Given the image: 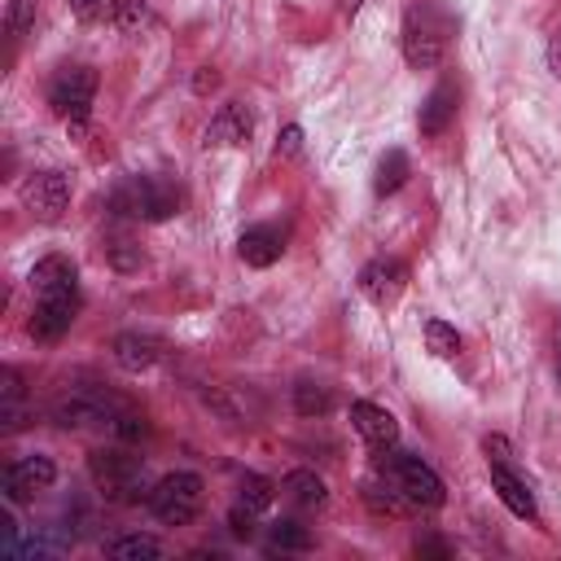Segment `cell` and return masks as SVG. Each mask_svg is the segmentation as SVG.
<instances>
[{"instance_id":"1","label":"cell","mask_w":561,"mask_h":561,"mask_svg":"<svg viewBox=\"0 0 561 561\" xmlns=\"http://www.w3.org/2000/svg\"><path fill=\"white\" fill-rule=\"evenodd\" d=\"M31 294H35V307H31V337L35 342H57L70 324H75V311H79V272L66 254H48L31 267Z\"/></svg>"},{"instance_id":"2","label":"cell","mask_w":561,"mask_h":561,"mask_svg":"<svg viewBox=\"0 0 561 561\" xmlns=\"http://www.w3.org/2000/svg\"><path fill=\"white\" fill-rule=\"evenodd\" d=\"M456 31H460V18L447 0H412L403 13V31H399L403 61L412 70H434L447 57Z\"/></svg>"},{"instance_id":"3","label":"cell","mask_w":561,"mask_h":561,"mask_svg":"<svg viewBox=\"0 0 561 561\" xmlns=\"http://www.w3.org/2000/svg\"><path fill=\"white\" fill-rule=\"evenodd\" d=\"M114 219H140V224H162L180 215V188L162 175H123L110 197H105Z\"/></svg>"},{"instance_id":"4","label":"cell","mask_w":561,"mask_h":561,"mask_svg":"<svg viewBox=\"0 0 561 561\" xmlns=\"http://www.w3.org/2000/svg\"><path fill=\"white\" fill-rule=\"evenodd\" d=\"M88 473L96 482V491L114 504H136V500H149V473H145V460L131 456L123 447V438L114 447H96L88 456Z\"/></svg>"},{"instance_id":"5","label":"cell","mask_w":561,"mask_h":561,"mask_svg":"<svg viewBox=\"0 0 561 561\" xmlns=\"http://www.w3.org/2000/svg\"><path fill=\"white\" fill-rule=\"evenodd\" d=\"M377 460V469L399 486V495L408 500V504H416V508H438L443 500H447V491H443V478L421 460V456H412V451H399V447H390V451H377L373 456Z\"/></svg>"},{"instance_id":"6","label":"cell","mask_w":561,"mask_h":561,"mask_svg":"<svg viewBox=\"0 0 561 561\" xmlns=\"http://www.w3.org/2000/svg\"><path fill=\"white\" fill-rule=\"evenodd\" d=\"M202 500H206V482L193 469H175L149 486L145 504L162 526H188L202 513Z\"/></svg>"},{"instance_id":"7","label":"cell","mask_w":561,"mask_h":561,"mask_svg":"<svg viewBox=\"0 0 561 561\" xmlns=\"http://www.w3.org/2000/svg\"><path fill=\"white\" fill-rule=\"evenodd\" d=\"M92 96H96V70L92 66H61L48 79V110L66 123V127H83L92 114Z\"/></svg>"},{"instance_id":"8","label":"cell","mask_w":561,"mask_h":561,"mask_svg":"<svg viewBox=\"0 0 561 561\" xmlns=\"http://www.w3.org/2000/svg\"><path fill=\"white\" fill-rule=\"evenodd\" d=\"M22 206L39 224H57L66 215V206H70V180H66V171H53V167L48 171H31L22 180Z\"/></svg>"},{"instance_id":"9","label":"cell","mask_w":561,"mask_h":561,"mask_svg":"<svg viewBox=\"0 0 561 561\" xmlns=\"http://www.w3.org/2000/svg\"><path fill=\"white\" fill-rule=\"evenodd\" d=\"M57 482V465L48 460V456H18V460H9L4 469H0V486H4V500L9 504H26V500H35L39 491H48Z\"/></svg>"},{"instance_id":"10","label":"cell","mask_w":561,"mask_h":561,"mask_svg":"<svg viewBox=\"0 0 561 561\" xmlns=\"http://www.w3.org/2000/svg\"><path fill=\"white\" fill-rule=\"evenodd\" d=\"M403 289H408V263H403V259L381 254V259H368V263L359 267V294H364L373 307L390 311V307L403 298Z\"/></svg>"},{"instance_id":"11","label":"cell","mask_w":561,"mask_h":561,"mask_svg":"<svg viewBox=\"0 0 561 561\" xmlns=\"http://www.w3.org/2000/svg\"><path fill=\"white\" fill-rule=\"evenodd\" d=\"M110 351H114V364L127 368V373H149V368H158L167 359V342L158 333H140V329L118 333L110 342Z\"/></svg>"},{"instance_id":"12","label":"cell","mask_w":561,"mask_h":561,"mask_svg":"<svg viewBox=\"0 0 561 561\" xmlns=\"http://www.w3.org/2000/svg\"><path fill=\"white\" fill-rule=\"evenodd\" d=\"M351 425H355V434L368 443L373 456H377V451H390V447L399 443V421H394L381 403L355 399V403H351Z\"/></svg>"},{"instance_id":"13","label":"cell","mask_w":561,"mask_h":561,"mask_svg":"<svg viewBox=\"0 0 561 561\" xmlns=\"http://www.w3.org/2000/svg\"><path fill=\"white\" fill-rule=\"evenodd\" d=\"M486 465H491V486H495V495L504 500V508H508L513 517H522V522H539V504H535L526 478L513 469V460H486Z\"/></svg>"},{"instance_id":"14","label":"cell","mask_w":561,"mask_h":561,"mask_svg":"<svg viewBox=\"0 0 561 561\" xmlns=\"http://www.w3.org/2000/svg\"><path fill=\"white\" fill-rule=\"evenodd\" d=\"M285 254V228L280 224H250L237 237V259L245 267H272Z\"/></svg>"},{"instance_id":"15","label":"cell","mask_w":561,"mask_h":561,"mask_svg":"<svg viewBox=\"0 0 561 561\" xmlns=\"http://www.w3.org/2000/svg\"><path fill=\"white\" fill-rule=\"evenodd\" d=\"M456 105H460V88H456V79H438V83L430 88V96L421 101V114H416L421 136H443L447 123L456 118Z\"/></svg>"},{"instance_id":"16","label":"cell","mask_w":561,"mask_h":561,"mask_svg":"<svg viewBox=\"0 0 561 561\" xmlns=\"http://www.w3.org/2000/svg\"><path fill=\"white\" fill-rule=\"evenodd\" d=\"M250 136H254V114H250V105H241V101L219 105V114L206 123V145H228V149H237V145H250Z\"/></svg>"},{"instance_id":"17","label":"cell","mask_w":561,"mask_h":561,"mask_svg":"<svg viewBox=\"0 0 561 561\" xmlns=\"http://www.w3.org/2000/svg\"><path fill=\"white\" fill-rule=\"evenodd\" d=\"M280 495H285L294 508H302V513H316V508L329 504V486H324V478L311 473V469L285 473V478H280Z\"/></svg>"},{"instance_id":"18","label":"cell","mask_w":561,"mask_h":561,"mask_svg":"<svg viewBox=\"0 0 561 561\" xmlns=\"http://www.w3.org/2000/svg\"><path fill=\"white\" fill-rule=\"evenodd\" d=\"M101 254H105V263H110L114 272H140V267H145V250L136 245V237H131L127 224H118V228L105 232Z\"/></svg>"},{"instance_id":"19","label":"cell","mask_w":561,"mask_h":561,"mask_svg":"<svg viewBox=\"0 0 561 561\" xmlns=\"http://www.w3.org/2000/svg\"><path fill=\"white\" fill-rule=\"evenodd\" d=\"M0 425L4 430L26 425V386L18 368H0Z\"/></svg>"},{"instance_id":"20","label":"cell","mask_w":561,"mask_h":561,"mask_svg":"<svg viewBox=\"0 0 561 561\" xmlns=\"http://www.w3.org/2000/svg\"><path fill=\"white\" fill-rule=\"evenodd\" d=\"M408 175H412L408 153H403V149H386V153L377 158V171H373V193H377V197H394V193L408 184Z\"/></svg>"},{"instance_id":"21","label":"cell","mask_w":561,"mask_h":561,"mask_svg":"<svg viewBox=\"0 0 561 561\" xmlns=\"http://www.w3.org/2000/svg\"><path fill=\"white\" fill-rule=\"evenodd\" d=\"M307 548H311V530H307L302 522H294V517L272 522V530H267V552H307Z\"/></svg>"},{"instance_id":"22","label":"cell","mask_w":561,"mask_h":561,"mask_svg":"<svg viewBox=\"0 0 561 561\" xmlns=\"http://www.w3.org/2000/svg\"><path fill=\"white\" fill-rule=\"evenodd\" d=\"M329 408H333V390H329L324 381L302 377V381L294 386V412H298V416H324Z\"/></svg>"},{"instance_id":"23","label":"cell","mask_w":561,"mask_h":561,"mask_svg":"<svg viewBox=\"0 0 561 561\" xmlns=\"http://www.w3.org/2000/svg\"><path fill=\"white\" fill-rule=\"evenodd\" d=\"M105 557H114V561H153V557H162V543L153 535H123V539L105 543Z\"/></svg>"},{"instance_id":"24","label":"cell","mask_w":561,"mask_h":561,"mask_svg":"<svg viewBox=\"0 0 561 561\" xmlns=\"http://www.w3.org/2000/svg\"><path fill=\"white\" fill-rule=\"evenodd\" d=\"M425 346L438 359H456L460 355V333L447 320H425Z\"/></svg>"},{"instance_id":"25","label":"cell","mask_w":561,"mask_h":561,"mask_svg":"<svg viewBox=\"0 0 561 561\" xmlns=\"http://www.w3.org/2000/svg\"><path fill=\"white\" fill-rule=\"evenodd\" d=\"M272 500H276V486H272L263 473H245V478H241V500H237V504H245V508H254V513H267Z\"/></svg>"},{"instance_id":"26","label":"cell","mask_w":561,"mask_h":561,"mask_svg":"<svg viewBox=\"0 0 561 561\" xmlns=\"http://www.w3.org/2000/svg\"><path fill=\"white\" fill-rule=\"evenodd\" d=\"M35 4L39 0H9V13H4V26H9V35L18 39L31 22H35Z\"/></svg>"},{"instance_id":"27","label":"cell","mask_w":561,"mask_h":561,"mask_svg":"<svg viewBox=\"0 0 561 561\" xmlns=\"http://www.w3.org/2000/svg\"><path fill=\"white\" fill-rule=\"evenodd\" d=\"M70 9H75L79 22H110L118 0H70Z\"/></svg>"},{"instance_id":"28","label":"cell","mask_w":561,"mask_h":561,"mask_svg":"<svg viewBox=\"0 0 561 561\" xmlns=\"http://www.w3.org/2000/svg\"><path fill=\"white\" fill-rule=\"evenodd\" d=\"M254 508H245V504H232V513H228V526H232V535L237 539H254Z\"/></svg>"},{"instance_id":"29","label":"cell","mask_w":561,"mask_h":561,"mask_svg":"<svg viewBox=\"0 0 561 561\" xmlns=\"http://www.w3.org/2000/svg\"><path fill=\"white\" fill-rule=\"evenodd\" d=\"M412 552H416V557H434V561H447V557H451L447 539H438V535H416Z\"/></svg>"},{"instance_id":"30","label":"cell","mask_w":561,"mask_h":561,"mask_svg":"<svg viewBox=\"0 0 561 561\" xmlns=\"http://www.w3.org/2000/svg\"><path fill=\"white\" fill-rule=\"evenodd\" d=\"M114 22H118L123 31H136V26L145 22V4H140V0H118V9H114Z\"/></svg>"},{"instance_id":"31","label":"cell","mask_w":561,"mask_h":561,"mask_svg":"<svg viewBox=\"0 0 561 561\" xmlns=\"http://www.w3.org/2000/svg\"><path fill=\"white\" fill-rule=\"evenodd\" d=\"M548 66H552V75L561 79V26H557L552 39H548Z\"/></svg>"},{"instance_id":"32","label":"cell","mask_w":561,"mask_h":561,"mask_svg":"<svg viewBox=\"0 0 561 561\" xmlns=\"http://www.w3.org/2000/svg\"><path fill=\"white\" fill-rule=\"evenodd\" d=\"M552 377L561 381V316L552 320Z\"/></svg>"},{"instance_id":"33","label":"cell","mask_w":561,"mask_h":561,"mask_svg":"<svg viewBox=\"0 0 561 561\" xmlns=\"http://www.w3.org/2000/svg\"><path fill=\"white\" fill-rule=\"evenodd\" d=\"M298 140H302V131H298V127H285V136H280V145H276V153H294V149H298Z\"/></svg>"},{"instance_id":"34","label":"cell","mask_w":561,"mask_h":561,"mask_svg":"<svg viewBox=\"0 0 561 561\" xmlns=\"http://www.w3.org/2000/svg\"><path fill=\"white\" fill-rule=\"evenodd\" d=\"M215 83H219V75H206V70L193 79V88H197V92H206V88H215Z\"/></svg>"},{"instance_id":"35","label":"cell","mask_w":561,"mask_h":561,"mask_svg":"<svg viewBox=\"0 0 561 561\" xmlns=\"http://www.w3.org/2000/svg\"><path fill=\"white\" fill-rule=\"evenodd\" d=\"M333 4H337V9H342V13H355V9H359V4H364V0H333Z\"/></svg>"}]
</instances>
